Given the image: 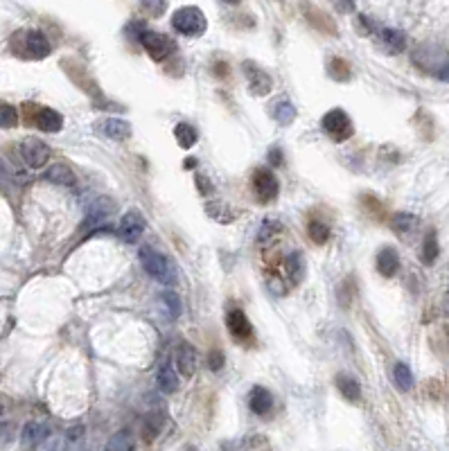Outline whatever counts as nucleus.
<instances>
[{"label":"nucleus","mask_w":449,"mask_h":451,"mask_svg":"<svg viewBox=\"0 0 449 451\" xmlns=\"http://www.w3.org/2000/svg\"><path fill=\"white\" fill-rule=\"evenodd\" d=\"M140 264L149 273L154 280H158L160 284H174L176 282V269L172 264V260L167 255H163L160 251H156L154 246H143L140 253Z\"/></svg>","instance_id":"1"},{"label":"nucleus","mask_w":449,"mask_h":451,"mask_svg":"<svg viewBox=\"0 0 449 451\" xmlns=\"http://www.w3.org/2000/svg\"><path fill=\"white\" fill-rule=\"evenodd\" d=\"M206 25H208L206 16L194 5L181 7V10H176L172 14V28L183 36H199L206 32Z\"/></svg>","instance_id":"2"},{"label":"nucleus","mask_w":449,"mask_h":451,"mask_svg":"<svg viewBox=\"0 0 449 451\" xmlns=\"http://www.w3.org/2000/svg\"><path fill=\"white\" fill-rule=\"evenodd\" d=\"M140 43L145 48V52L152 56L154 61H163V59H167L169 54L174 52V41L165 36V34H160V32H152V30H143L140 32Z\"/></svg>","instance_id":"3"},{"label":"nucleus","mask_w":449,"mask_h":451,"mask_svg":"<svg viewBox=\"0 0 449 451\" xmlns=\"http://www.w3.org/2000/svg\"><path fill=\"white\" fill-rule=\"evenodd\" d=\"M323 129L334 143H344L353 136V122L341 109H332L323 116Z\"/></svg>","instance_id":"4"},{"label":"nucleus","mask_w":449,"mask_h":451,"mask_svg":"<svg viewBox=\"0 0 449 451\" xmlns=\"http://www.w3.org/2000/svg\"><path fill=\"white\" fill-rule=\"evenodd\" d=\"M19 39H21V52L30 56V59H43V56H48L52 50L50 41H48L43 32H39V30L21 32Z\"/></svg>","instance_id":"5"},{"label":"nucleus","mask_w":449,"mask_h":451,"mask_svg":"<svg viewBox=\"0 0 449 451\" xmlns=\"http://www.w3.org/2000/svg\"><path fill=\"white\" fill-rule=\"evenodd\" d=\"M21 156L25 160V165H30L32 169H39L48 165V160H50V147L36 140V138H25L21 143Z\"/></svg>","instance_id":"6"},{"label":"nucleus","mask_w":449,"mask_h":451,"mask_svg":"<svg viewBox=\"0 0 449 451\" xmlns=\"http://www.w3.org/2000/svg\"><path fill=\"white\" fill-rule=\"evenodd\" d=\"M145 228H147V221L143 217V212L134 208V210H129L125 217H122L120 226H118V235L127 244H134V242H138L143 237Z\"/></svg>","instance_id":"7"},{"label":"nucleus","mask_w":449,"mask_h":451,"mask_svg":"<svg viewBox=\"0 0 449 451\" xmlns=\"http://www.w3.org/2000/svg\"><path fill=\"white\" fill-rule=\"evenodd\" d=\"M253 190H255V196L262 203L273 201L278 196V178L273 171L258 169L255 174H253Z\"/></svg>","instance_id":"8"},{"label":"nucleus","mask_w":449,"mask_h":451,"mask_svg":"<svg viewBox=\"0 0 449 451\" xmlns=\"http://www.w3.org/2000/svg\"><path fill=\"white\" fill-rule=\"evenodd\" d=\"M50 436V429L43 422H28L21 431V447L25 451H36Z\"/></svg>","instance_id":"9"},{"label":"nucleus","mask_w":449,"mask_h":451,"mask_svg":"<svg viewBox=\"0 0 449 451\" xmlns=\"http://www.w3.org/2000/svg\"><path fill=\"white\" fill-rule=\"evenodd\" d=\"M174 364H176V370L178 375L183 377H192L197 373V366H199V355L190 343H178L176 352H174Z\"/></svg>","instance_id":"10"},{"label":"nucleus","mask_w":449,"mask_h":451,"mask_svg":"<svg viewBox=\"0 0 449 451\" xmlns=\"http://www.w3.org/2000/svg\"><path fill=\"white\" fill-rule=\"evenodd\" d=\"M84 449V426H70L63 436L54 438L48 451H81Z\"/></svg>","instance_id":"11"},{"label":"nucleus","mask_w":449,"mask_h":451,"mask_svg":"<svg viewBox=\"0 0 449 451\" xmlns=\"http://www.w3.org/2000/svg\"><path fill=\"white\" fill-rule=\"evenodd\" d=\"M116 210V201H111L109 196H97L93 201V206L88 208V215H86V226H100L102 221H106L111 217V212Z\"/></svg>","instance_id":"12"},{"label":"nucleus","mask_w":449,"mask_h":451,"mask_svg":"<svg viewBox=\"0 0 449 451\" xmlns=\"http://www.w3.org/2000/svg\"><path fill=\"white\" fill-rule=\"evenodd\" d=\"M226 325H228V332H231L235 339H249L253 334L251 321L242 309H233L231 314L226 316Z\"/></svg>","instance_id":"13"},{"label":"nucleus","mask_w":449,"mask_h":451,"mask_svg":"<svg viewBox=\"0 0 449 451\" xmlns=\"http://www.w3.org/2000/svg\"><path fill=\"white\" fill-rule=\"evenodd\" d=\"M244 72H247V77H249V84H251V90L253 93H258V95H264L271 90V77L267 75L264 70H260L255 68L253 63H244Z\"/></svg>","instance_id":"14"},{"label":"nucleus","mask_w":449,"mask_h":451,"mask_svg":"<svg viewBox=\"0 0 449 451\" xmlns=\"http://www.w3.org/2000/svg\"><path fill=\"white\" fill-rule=\"evenodd\" d=\"M399 269V255L395 249L390 246H384V249L377 253V271L384 277H393Z\"/></svg>","instance_id":"15"},{"label":"nucleus","mask_w":449,"mask_h":451,"mask_svg":"<svg viewBox=\"0 0 449 451\" xmlns=\"http://www.w3.org/2000/svg\"><path fill=\"white\" fill-rule=\"evenodd\" d=\"M249 406H251V411L255 413V415H267L273 408V395L267 388L255 386V388L251 390Z\"/></svg>","instance_id":"16"},{"label":"nucleus","mask_w":449,"mask_h":451,"mask_svg":"<svg viewBox=\"0 0 449 451\" xmlns=\"http://www.w3.org/2000/svg\"><path fill=\"white\" fill-rule=\"evenodd\" d=\"M45 180H50V183H54V185H63V187H72L77 183L75 171H72L68 165H63V162H54V165L48 167Z\"/></svg>","instance_id":"17"},{"label":"nucleus","mask_w":449,"mask_h":451,"mask_svg":"<svg viewBox=\"0 0 449 451\" xmlns=\"http://www.w3.org/2000/svg\"><path fill=\"white\" fill-rule=\"evenodd\" d=\"M102 131H104L106 138L122 143V140H127V138L132 136V125H129L127 120H122V118H109V120H104Z\"/></svg>","instance_id":"18"},{"label":"nucleus","mask_w":449,"mask_h":451,"mask_svg":"<svg viewBox=\"0 0 449 451\" xmlns=\"http://www.w3.org/2000/svg\"><path fill=\"white\" fill-rule=\"evenodd\" d=\"M36 127L41 131H48V134H56L63 127V118L61 113H56L54 109H41L36 113Z\"/></svg>","instance_id":"19"},{"label":"nucleus","mask_w":449,"mask_h":451,"mask_svg":"<svg viewBox=\"0 0 449 451\" xmlns=\"http://www.w3.org/2000/svg\"><path fill=\"white\" fill-rule=\"evenodd\" d=\"M156 384H158L160 392H165V395H172V392H176L178 390V375L174 373V368L169 364H163L158 368Z\"/></svg>","instance_id":"20"},{"label":"nucleus","mask_w":449,"mask_h":451,"mask_svg":"<svg viewBox=\"0 0 449 451\" xmlns=\"http://www.w3.org/2000/svg\"><path fill=\"white\" fill-rule=\"evenodd\" d=\"M379 39H382V43L386 45L388 52H402L404 45H406L404 32L393 30V28H384V30L379 32Z\"/></svg>","instance_id":"21"},{"label":"nucleus","mask_w":449,"mask_h":451,"mask_svg":"<svg viewBox=\"0 0 449 451\" xmlns=\"http://www.w3.org/2000/svg\"><path fill=\"white\" fill-rule=\"evenodd\" d=\"M271 116L275 118V122H280V125H291L293 118H296V109H293V104L289 100H275L271 102Z\"/></svg>","instance_id":"22"},{"label":"nucleus","mask_w":449,"mask_h":451,"mask_svg":"<svg viewBox=\"0 0 449 451\" xmlns=\"http://www.w3.org/2000/svg\"><path fill=\"white\" fill-rule=\"evenodd\" d=\"M337 388H339L341 395H344L346 399H350V401H357L359 397H362V386H359V381L350 375H339L337 377Z\"/></svg>","instance_id":"23"},{"label":"nucleus","mask_w":449,"mask_h":451,"mask_svg":"<svg viewBox=\"0 0 449 451\" xmlns=\"http://www.w3.org/2000/svg\"><path fill=\"white\" fill-rule=\"evenodd\" d=\"M104 451H134V436H132V431L122 429L118 433H113V436L109 438V442H106Z\"/></svg>","instance_id":"24"},{"label":"nucleus","mask_w":449,"mask_h":451,"mask_svg":"<svg viewBox=\"0 0 449 451\" xmlns=\"http://www.w3.org/2000/svg\"><path fill=\"white\" fill-rule=\"evenodd\" d=\"M163 424H165V413H163V408L158 411H149L145 420V440H154L163 431Z\"/></svg>","instance_id":"25"},{"label":"nucleus","mask_w":449,"mask_h":451,"mask_svg":"<svg viewBox=\"0 0 449 451\" xmlns=\"http://www.w3.org/2000/svg\"><path fill=\"white\" fill-rule=\"evenodd\" d=\"M415 226H418V217L411 215V212H395L393 219H390V228L399 235L415 231Z\"/></svg>","instance_id":"26"},{"label":"nucleus","mask_w":449,"mask_h":451,"mask_svg":"<svg viewBox=\"0 0 449 451\" xmlns=\"http://www.w3.org/2000/svg\"><path fill=\"white\" fill-rule=\"evenodd\" d=\"M393 379H395V386L399 390H404V392H409L413 388V375H411V368L406 366V364H395L393 368Z\"/></svg>","instance_id":"27"},{"label":"nucleus","mask_w":449,"mask_h":451,"mask_svg":"<svg viewBox=\"0 0 449 451\" xmlns=\"http://www.w3.org/2000/svg\"><path fill=\"white\" fill-rule=\"evenodd\" d=\"M158 300H160V307L165 309V314L169 318H178V316H181V309H183L181 307V298H178L174 291H163Z\"/></svg>","instance_id":"28"},{"label":"nucleus","mask_w":449,"mask_h":451,"mask_svg":"<svg viewBox=\"0 0 449 451\" xmlns=\"http://www.w3.org/2000/svg\"><path fill=\"white\" fill-rule=\"evenodd\" d=\"M174 138L183 149H190V147L197 143V131H194L192 125H187V122H181V125H176L174 129Z\"/></svg>","instance_id":"29"},{"label":"nucleus","mask_w":449,"mask_h":451,"mask_svg":"<svg viewBox=\"0 0 449 451\" xmlns=\"http://www.w3.org/2000/svg\"><path fill=\"white\" fill-rule=\"evenodd\" d=\"M436 258H438V237L431 231L424 237V244H422V262L424 264H434Z\"/></svg>","instance_id":"30"},{"label":"nucleus","mask_w":449,"mask_h":451,"mask_svg":"<svg viewBox=\"0 0 449 451\" xmlns=\"http://www.w3.org/2000/svg\"><path fill=\"white\" fill-rule=\"evenodd\" d=\"M303 266H305V262H303V255H300V253H291V255L287 258V273L293 282L303 277Z\"/></svg>","instance_id":"31"},{"label":"nucleus","mask_w":449,"mask_h":451,"mask_svg":"<svg viewBox=\"0 0 449 451\" xmlns=\"http://www.w3.org/2000/svg\"><path fill=\"white\" fill-rule=\"evenodd\" d=\"M309 237L316 244H325L330 240V228L323 221H309Z\"/></svg>","instance_id":"32"},{"label":"nucleus","mask_w":449,"mask_h":451,"mask_svg":"<svg viewBox=\"0 0 449 451\" xmlns=\"http://www.w3.org/2000/svg\"><path fill=\"white\" fill-rule=\"evenodd\" d=\"M19 125V113L12 104H0V127L12 129Z\"/></svg>","instance_id":"33"},{"label":"nucleus","mask_w":449,"mask_h":451,"mask_svg":"<svg viewBox=\"0 0 449 451\" xmlns=\"http://www.w3.org/2000/svg\"><path fill=\"white\" fill-rule=\"evenodd\" d=\"M143 10L149 12L152 16H163L167 10V0H140Z\"/></svg>","instance_id":"34"},{"label":"nucleus","mask_w":449,"mask_h":451,"mask_svg":"<svg viewBox=\"0 0 449 451\" xmlns=\"http://www.w3.org/2000/svg\"><path fill=\"white\" fill-rule=\"evenodd\" d=\"M208 366H210V370H222V366H224V352H219V350H212L210 355H208Z\"/></svg>","instance_id":"35"},{"label":"nucleus","mask_w":449,"mask_h":451,"mask_svg":"<svg viewBox=\"0 0 449 451\" xmlns=\"http://www.w3.org/2000/svg\"><path fill=\"white\" fill-rule=\"evenodd\" d=\"M12 436H14L12 424H0V447L10 445V442H12Z\"/></svg>","instance_id":"36"},{"label":"nucleus","mask_w":449,"mask_h":451,"mask_svg":"<svg viewBox=\"0 0 449 451\" xmlns=\"http://www.w3.org/2000/svg\"><path fill=\"white\" fill-rule=\"evenodd\" d=\"M269 156H271L269 160L275 162V165H280V162H282V151L280 149H271V154H269Z\"/></svg>","instance_id":"37"},{"label":"nucleus","mask_w":449,"mask_h":451,"mask_svg":"<svg viewBox=\"0 0 449 451\" xmlns=\"http://www.w3.org/2000/svg\"><path fill=\"white\" fill-rule=\"evenodd\" d=\"M224 3H228V5H240L242 0H224Z\"/></svg>","instance_id":"38"},{"label":"nucleus","mask_w":449,"mask_h":451,"mask_svg":"<svg viewBox=\"0 0 449 451\" xmlns=\"http://www.w3.org/2000/svg\"><path fill=\"white\" fill-rule=\"evenodd\" d=\"M5 413V404H3V399H0V415Z\"/></svg>","instance_id":"39"},{"label":"nucleus","mask_w":449,"mask_h":451,"mask_svg":"<svg viewBox=\"0 0 449 451\" xmlns=\"http://www.w3.org/2000/svg\"><path fill=\"white\" fill-rule=\"evenodd\" d=\"M0 176H5V165L0 162Z\"/></svg>","instance_id":"40"},{"label":"nucleus","mask_w":449,"mask_h":451,"mask_svg":"<svg viewBox=\"0 0 449 451\" xmlns=\"http://www.w3.org/2000/svg\"><path fill=\"white\" fill-rule=\"evenodd\" d=\"M447 314H449V302H447Z\"/></svg>","instance_id":"41"},{"label":"nucleus","mask_w":449,"mask_h":451,"mask_svg":"<svg viewBox=\"0 0 449 451\" xmlns=\"http://www.w3.org/2000/svg\"><path fill=\"white\" fill-rule=\"evenodd\" d=\"M190 451H194V449H190Z\"/></svg>","instance_id":"42"}]
</instances>
